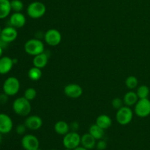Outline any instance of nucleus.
Instances as JSON below:
<instances>
[{"label":"nucleus","instance_id":"obj_1","mask_svg":"<svg viewBox=\"0 0 150 150\" xmlns=\"http://www.w3.org/2000/svg\"><path fill=\"white\" fill-rule=\"evenodd\" d=\"M13 109L17 115L20 117H27L32 110L30 101L24 97L16 98L13 103Z\"/></svg>","mask_w":150,"mask_h":150},{"label":"nucleus","instance_id":"obj_2","mask_svg":"<svg viewBox=\"0 0 150 150\" xmlns=\"http://www.w3.org/2000/svg\"><path fill=\"white\" fill-rule=\"evenodd\" d=\"M24 51L31 56H36L45 51V45L40 39L33 38L26 42L24 44Z\"/></svg>","mask_w":150,"mask_h":150},{"label":"nucleus","instance_id":"obj_3","mask_svg":"<svg viewBox=\"0 0 150 150\" xmlns=\"http://www.w3.org/2000/svg\"><path fill=\"white\" fill-rule=\"evenodd\" d=\"M26 12L31 18H40L46 13V7L41 1H33L28 5Z\"/></svg>","mask_w":150,"mask_h":150},{"label":"nucleus","instance_id":"obj_4","mask_svg":"<svg viewBox=\"0 0 150 150\" xmlns=\"http://www.w3.org/2000/svg\"><path fill=\"white\" fill-rule=\"evenodd\" d=\"M20 81L16 77H9L3 83V92L8 96H14L20 90Z\"/></svg>","mask_w":150,"mask_h":150},{"label":"nucleus","instance_id":"obj_5","mask_svg":"<svg viewBox=\"0 0 150 150\" xmlns=\"http://www.w3.org/2000/svg\"><path fill=\"white\" fill-rule=\"evenodd\" d=\"M133 117V112L129 106H122L117 110L116 114L117 122L121 125H127L132 121Z\"/></svg>","mask_w":150,"mask_h":150},{"label":"nucleus","instance_id":"obj_6","mask_svg":"<svg viewBox=\"0 0 150 150\" xmlns=\"http://www.w3.org/2000/svg\"><path fill=\"white\" fill-rule=\"evenodd\" d=\"M81 138V136L76 131L69 132L66 135H64L63 138L62 143L65 148L70 149H74L76 147L80 146Z\"/></svg>","mask_w":150,"mask_h":150},{"label":"nucleus","instance_id":"obj_7","mask_svg":"<svg viewBox=\"0 0 150 150\" xmlns=\"http://www.w3.org/2000/svg\"><path fill=\"white\" fill-rule=\"evenodd\" d=\"M135 114L141 118L150 115V100L148 98L139 99L135 105Z\"/></svg>","mask_w":150,"mask_h":150},{"label":"nucleus","instance_id":"obj_8","mask_svg":"<svg viewBox=\"0 0 150 150\" xmlns=\"http://www.w3.org/2000/svg\"><path fill=\"white\" fill-rule=\"evenodd\" d=\"M44 40L48 45L57 46L61 42L62 35L59 31L55 29H48L44 34Z\"/></svg>","mask_w":150,"mask_h":150},{"label":"nucleus","instance_id":"obj_9","mask_svg":"<svg viewBox=\"0 0 150 150\" xmlns=\"http://www.w3.org/2000/svg\"><path fill=\"white\" fill-rule=\"evenodd\" d=\"M21 145L25 150H36L39 149L40 142L34 135L27 134L22 138Z\"/></svg>","mask_w":150,"mask_h":150},{"label":"nucleus","instance_id":"obj_10","mask_svg":"<svg viewBox=\"0 0 150 150\" xmlns=\"http://www.w3.org/2000/svg\"><path fill=\"white\" fill-rule=\"evenodd\" d=\"M64 93L67 97L73 99L80 98L83 94V89L77 83H69L64 88Z\"/></svg>","mask_w":150,"mask_h":150},{"label":"nucleus","instance_id":"obj_11","mask_svg":"<svg viewBox=\"0 0 150 150\" xmlns=\"http://www.w3.org/2000/svg\"><path fill=\"white\" fill-rule=\"evenodd\" d=\"M17 37L18 32L16 30V28L13 27V26H7L1 29L0 38L7 43H10V42L16 40Z\"/></svg>","mask_w":150,"mask_h":150},{"label":"nucleus","instance_id":"obj_12","mask_svg":"<svg viewBox=\"0 0 150 150\" xmlns=\"http://www.w3.org/2000/svg\"><path fill=\"white\" fill-rule=\"evenodd\" d=\"M13 123L12 119L7 114H0V133L7 134L12 130Z\"/></svg>","mask_w":150,"mask_h":150},{"label":"nucleus","instance_id":"obj_13","mask_svg":"<svg viewBox=\"0 0 150 150\" xmlns=\"http://www.w3.org/2000/svg\"><path fill=\"white\" fill-rule=\"evenodd\" d=\"M24 125L29 130H38L42 127V120L38 115L29 116L25 120Z\"/></svg>","mask_w":150,"mask_h":150},{"label":"nucleus","instance_id":"obj_14","mask_svg":"<svg viewBox=\"0 0 150 150\" xmlns=\"http://www.w3.org/2000/svg\"><path fill=\"white\" fill-rule=\"evenodd\" d=\"M26 17L21 12H18V13H16L15 12L10 18V26H13L15 28L23 27L26 24Z\"/></svg>","mask_w":150,"mask_h":150},{"label":"nucleus","instance_id":"obj_15","mask_svg":"<svg viewBox=\"0 0 150 150\" xmlns=\"http://www.w3.org/2000/svg\"><path fill=\"white\" fill-rule=\"evenodd\" d=\"M14 63L13 59L9 57H2L0 58V74L8 73L13 68Z\"/></svg>","mask_w":150,"mask_h":150},{"label":"nucleus","instance_id":"obj_16","mask_svg":"<svg viewBox=\"0 0 150 150\" xmlns=\"http://www.w3.org/2000/svg\"><path fill=\"white\" fill-rule=\"evenodd\" d=\"M96 139L89 133H85L81 138V144L86 149L90 150L96 146Z\"/></svg>","mask_w":150,"mask_h":150},{"label":"nucleus","instance_id":"obj_17","mask_svg":"<svg viewBox=\"0 0 150 150\" xmlns=\"http://www.w3.org/2000/svg\"><path fill=\"white\" fill-rule=\"evenodd\" d=\"M48 57H49L47 54V53H45V51L43 53H41V54H38V55L35 56L33 58V60H32L33 65L35 67H39L40 69L43 68L48 64Z\"/></svg>","mask_w":150,"mask_h":150},{"label":"nucleus","instance_id":"obj_18","mask_svg":"<svg viewBox=\"0 0 150 150\" xmlns=\"http://www.w3.org/2000/svg\"><path fill=\"white\" fill-rule=\"evenodd\" d=\"M95 124L98 125L99 127H100L103 130H107L112 125V120L109 116L106 115V114H101L97 117Z\"/></svg>","mask_w":150,"mask_h":150},{"label":"nucleus","instance_id":"obj_19","mask_svg":"<svg viewBox=\"0 0 150 150\" xmlns=\"http://www.w3.org/2000/svg\"><path fill=\"white\" fill-rule=\"evenodd\" d=\"M139 100V98L136 92H133V91H130L125 95L124 98H123V102H124L125 105L130 107L136 105Z\"/></svg>","mask_w":150,"mask_h":150},{"label":"nucleus","instance_id":"obj_20","mask_svg":"<svg viewBox=\"0 0 150 150\" xmlns=\"http://www.w3.org/2000/svg\"><path fill=\"white\" fill-rule=\"evenodd\" d=\"M11 4L9 0H0V19H4L10 15Z\"/></svg>","mask_w":150,"mask_h":150},{"label":"nucleus","instance_id":"obj_21","mask_svg":"<svg viewBox=\"0 0 150 150\" xmlns=\"http://www.w3.org/2000/svg\"><path fill=\"white\" fill-rule=\"evenodd\" d=\"M70 125L66 122L62 121V120L57 122L56 124L54 125L55 132L57 134L61 135V136H64L67 133H68L70 131Z\"/></svg>","mask_w":150,"mask_h":150},{"label":"nucleus","instance_id":"obj_22","mask_svg":"<svg viewBox=\"0 0 150 150\" xmlns=\"http://www.w3.org/2000/svg\"><path fill=\"white\" fill-rule=\"evenodd\" d=\"M103 128H101L97 124H94L90 126L89 129V133L95 138L96 140H100V139H102L103 138L104 134H105V132Z\"/></svg>","mask_w":150,"mask_h":150},{"label":"nucleus","instance_id":"obj_23","mask_svg":"<svg viewBox=\"0 0 150 150\" xmlns=\"http://www.w3.org/2000/svg\"><path fill=\"white\" fill-rule=\"evenodd\" d=\"M28 77L30 80L36 81L42 77V70L40 68L37 67H32L28 71Z\"/></svg>","mask_w":150,"mask_h":150},{"label":"nucleus","instance_id":"obj_24","mask_svg":"<svg viewBox=\"0 0 150 150\" xmlns=\"http://www.w3.org/2000/svg\"><path fill=\"white\" fill-rule=\"evenodd\" d=\"M149 92V88L146 85H141L138 87L136 94L139 99H144V98H148Z\"/></svg>","mask_w":150,"mask_h":150},{"label":"nucleus","instance_id":"obj_25","mask_svg":"<svg viewBox=\"0 0 150 150\" xmlns=\"http://www.w3.org/2000/svg\"><path fill=\"white\" fill-rule=\"evenodd\" d=\"M139 84V81L137 78L133 76H130L127 77L125 80V85L128 89H136Z\"/></svg>","mask_w":150,"mask_h":150},{"label":"nucleus","instance_id":"obj_26","mask_svg":"<svg viewBox=\"0 0 150 150\" xmlns=\"http://www.w3.org/2000/svg\"><path fill=\"white\" fill-rule=\"evenodd\" d=\"M11 8L16 13L21 12L23 8V3L21 0H12L10 1Z\"/></svg>","mask_w":150,"mask_h":150},{"label":"nucleus","instance_id":"obj_27","mask_svg":"<svg viewBox=\"0 0 150 150\" xmlns=\"http://www.w3.org/2000/svg\"><path fill=\"white\" fill-rule=\"evenodd\" d=\"M37 96V91L36 89H34V88L30 87V88H28L25 90L24 92V98H26L29 101H32L36 98Z\"/></svg>","mask_w":150,"mask_h":150},{"label":"nucleus","instance_id":"obj_28","mask_svg":"<svg viewBox=\"0 0 150 150\" xmlns=\"http://www.w3.org/2000/svg\"><path fill=\"white\" fill-rule=\"evenodd\" d=\"M123 100H122L121 98H116L114 99H113L112 102H111V105H112V107L114 108V109H120V108L123 106Z\"/></svg>","mask_w":150,"mask_h":150},{"label":"nucleus","instance_id":"obj_29","mask_svg":"<svg viewBox=\"0 0 150 150\" xmlns=\"http://www.w3.org/2000/svg\"><path fill=\"white\" fill-rule=\"evenodd\" d=\"M96 148L98 150H105L107 148V143L104 140L100 139L96 143Z\"/></svg>","mask_w":150,"mask_h":150},{"label":"nucleus","instance_id":"obj_30","mask_svg":"<svg viewBox=\"0 0 150 150\" xmlns=\"http://www.w3.org/2000/svg\"><path fill=\"white\" fill-rule=\"evenodd\" d=\"M26 127L24 124L23 125H18L16 127V132H17L18 134L19 135H23L24 134L25 132H26Z\"/></svg>","mask_w":150,"mask_h":150},{"label":"nucleus","instance_id":"obj_31","mask_svg":"<svg viewBox=\"0 0 150 150\" xmlns=\"http://www.w3.org/2000/svg\"><path fill=\"white\" fill-rule=\"evenodd\" d=\"M8 100V95H6L5 93H3L0 95V104L3 105L5 104Z\"/></svg>","mask_w":150,"mask_h":150},{"label":"nucleus","instance_id":"obj_32","mask_svg":"<svg viewBox=\"0 0 150 150\" xmlns=\"http://www.w3.org/2000/svg\"><path fill=\"white\" fill-rule=\"evenodd\" d=\"M79 125L77 122H73L71 123V125H70V128L72 129L73 131H76V130L79 129Z\"/></svg>","mask_w":150,"mask_h":150},{"label":"nucleus","instance_id":"obj_33","mask_svg":"<svg viewBox=\"0 0 150 150\" xmlns=\"http://www.w3.org/2000/svg\"><path fill=\"white\" fill-rule=\"evenodd\" d=\"M7 45H8V43H7V42H6L5 41L2 40L0 38V46H1V48H3V49H4V48H7Z\"/></svg>","mask_w":150,"mask_h":150},{"label":"nucleus","instance_id":"obj_34","mask_svg":"<svg viewBox=\"0 0 150 150\" xmlns=\"http://www.w3.org/2000/svg\"><path fill=\"white\" fill-rule=\"evenodd\" d=\"M73 150H89V149H86V148H84L83 147V146H78V147H76V149H74Z\"/></svg>","mask_w":150,"mask_h":150},{"label":"nucleus","instance_id":"obj_35","mask_svg":"<svg viewBox=\"0 0 150 150\" xmlns=\"http://www.w3.org/2000/svg\"><path fill=\"white\" fill-rule=\"evenodd\" d=\"M2 54H3V48L0 46V58H1V56H2Z\"/></svg>","mask_w":150,"mask_h":150},{"label":"nucleus","instance_id":"obj_36","mask_svg":"<svg viewBox=\"0 0 150 150\" xmlns=\"http://www.w3.org/2000/svg\"><path fill=\"white\" fill-rule=\"evenodd\" d=\"M1 141H2V136H1V133H0V144H1Z\"/></svg>","mask_w":150,"mask_h":150},{"label":"nucleus","instance_id":"obj_37","mask_svg":"<svg viewBox=\"0 0 150 150\" xmlns=\"http://www.w3.org/2000/svg\"><path fill=\"white\" fill-rule=\"evenodd\" d=\"M64 150H73V149H67V148H65Z\"/></svg>","mask_w":150,"mask_h":150},{"label":"nucleus","instance_id":"obj_38","mask_svg":"<svg viewBox=\"0 0 150 150\" xmlns=\"http://www.w3.org/2000/svg\"><path fill=\"white\" fill-rule=\"evenodd\" d=\"M1 26H0V35H1Z\"/></svg>","mask_w":150,"mask_h":150},{"label":"nucleus","instance_id":"obj_39","mask_svg":"<svg viewBox=\"0 0 150 150\" xmlns=\"http://www.w3.org/2000/svg\"><path fill=\"white\" fill-rule=\"evenodd\" d=\"M36 150H40V149H36Z\"/></svg>","mask_w":150,"mask_h":150},{"label":"nucleus","instance_id":"obj_40","mask_svg":"<svg viewBox=\"0 0 150 150\" xmlns=\"http://www.w3.org/2000/svg\"><path fill=\"white\" fill-rule=\"evenodd\" d=\"M51 150H55V149H51Z\"/></svg>","mask_w":150,"mask_h":150}]
</instances>
